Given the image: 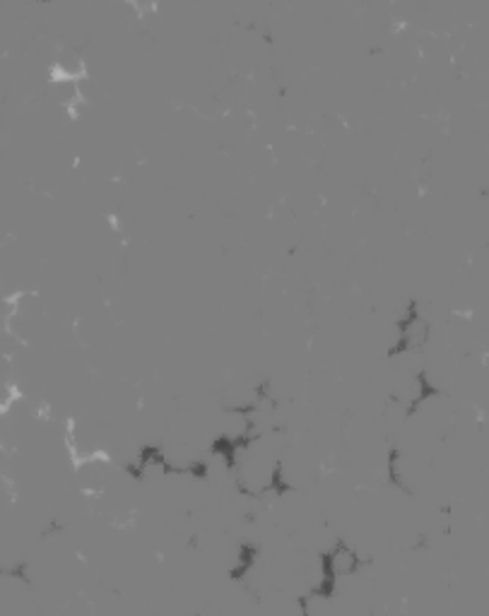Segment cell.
I'll use <instances>...</instances> for the list:
<instances>
[{
    "mask_svg": "<svg viewBox=\"0 0 489 616\" xmlns=\"http://www.w3.org/2000/svg\"><path fill=\"white\" fill-rule=\"evenodd\" d=\"M398 332H400V338H398V346L393 349V352L417 349V346H425V342H427L429 325H427V321H422V318H419L417 306H415V304L408 308V316H405V321L400 323Z\"/></svg>",
    "mask_w": 489,
    "mask_h": 616,
    "instance_id": "1",
    "label": "cell"
}]
</instances>
